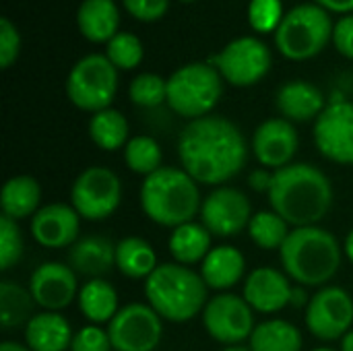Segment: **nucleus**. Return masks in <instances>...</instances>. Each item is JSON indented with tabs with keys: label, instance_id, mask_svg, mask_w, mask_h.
<instances>
[{
	"label": "nucleus",
	"instance_id": "nucleus-11",
	"mask_svg": "<svg viewBox=\"0 0 353 351\" xmlns=\"http://www.w3.org/2000/svg\"><path fill=\"white\" fill-rule=\"evenodd\" d=\"M203 327L211 339L225 348L242 345L246 339H250L256 327L254 310L244 296L223 292L207 302L203 310Z\"/></svg>",
	"mask_w": 353,
	"mask_h": 351
},
{
	"label": "nucleus",
	"instance_id": "nucleus-43",
	"mask_svg": "<svg viewBox=\"0 0 353 351\" xmlns=\"http://www.w3.org/2000/svg\"><path fill=\"white\" fill-rule=\"evenodd\" d=\"M321 8L327 12H339V14H353V0H314Z\"/></svg>",
	"mask_w": 353,
	"mask_h": 351
},
{
	"label": "nucleus",
	"instance_id": "nucleus-28",
	"mask_svg": "<svg viewBox=\"0 0 353 351\" xmlns=\"http://www.w3.org/2000/svg\"><path fill=\"white\" fill-rule=\"evenodd\" d=\"M159 267L155 248L139 238L128 236L116 244V269L128 279H147Z\"/></svg>",
	"mask_w": 353,
	"mask_h": 351
},
{
	"label": "nucleus",
	"instance_id": "nucleus-17",
	"mask_svg": "<svg viewBox=\"0 0 353 351\" xmlns=\"http://www.w3.org/2000/svg\"><path fill=\"white\" fill-rule=\"evenodd\" d=\"M300 149V137L294 122L285 118H269L261 122L252 134V153L267 170H281L294 163Z\"/></svg>",
	"mask_w": 353,
	"mask_h": 351
},
{
	"label": "nucleus",
	"instance_id": "nucleus-21",
	"mask_svg": "<svg viewBox=\"0 0 353 351\" xmlns=\"http://www.w3.org/2000/svg\"><path fill=\"white\" fill-rule=\"evenodd\" d=\"M246 275V259L236 246H213L207 259L201 263V277L209 290L219 294L238 285Z\"/></svg>",
	"mask_w": 353,
	"mask_h": 351
},
{
	"label": "nucleus",
	"instance_id": "nucleus-30",
	"mask_svg": "<svg viewBox=\"0 0 353 351\" xmlns=\"http://www.w3.org/2000/svg\"><path fill=\"white\" fill-rule=\"evenodd\" d=\"M35 300L29 288H21L14 281L0 283V321L6 331L17 327H27L35 317Z\"/></svg>",
	"mask_w": 353,
	"mask_h": 351
},
{
	"label": "nucleus",
	"instance_id": "nucleus-38",
	"mask_svg": "<svg viewBox=\"0 0 353 351\" xmlns=\"http://www.w3.org/2000/svg\"><path fill=\"white\" fill-rule=\"evenodd\" d=\"M112 341L108 335V329H101L99 325H87L81 327L70 343V351H112Z\"/></svg>",
	"mask_w": 353,
	"mask_h": 351
},
{
	"label": "nucleus",
	"instance_id": "nucleus-15",
	"mask_svg": "<svg viewBox=\"0 0 353 351\" xmlns=\"http://www.w3.org/2000/svg\"><path fill=\"white\" fill-rule=\"evenodd\" d=\"M314 143L333 163L353 166V101H333L314 120Z\"/></svg>",
	"mask_w": 353,
	"mask_h": 351
},
{
	"label": "nucleus",
	"instance_id": "nucleus-31",
	"mask_svg": "<svg viewBox=\"0 0 353 351\" xmlns=\"http://www.w3.org/2000/svg\"><path fill=\"white\" fill-rule=\"evenodd\" d=\"M128 134L130 128L126 116L114 108L101 110L89 120V137L103 151H116L120 147H126V143L130 141Z\"/></svg>",
	"mask_w": 353,
	"mask_h": 351
},
{
	"label": "nucleus",
	"instance_id": "nucleus-35",
	"mask_svg": "<svg viewBox=\"0 0 353 351\" xmlns=\"http://www.w3.org/2000/svg\"><path fill=\"white\" fill-rule=\"evenodd\" d=\"M128 97L139 108H159L168 101V81L155 72H143L132 79Z\"/></svg>",
	"mask_w": 353,
	"mask_h": 351
},
{
	"label": "nucleus",
	"instance_id": "nucleus-33",
	"mask_svg": "<svg viewBox=\"0 0 353 351\" xmlns=\"http://www.w3.org/2000/svg\"><path fill=\"white\" fill-rule=\"evenodd\" d=\"M290 234H292L290 223L273 209L254 213L248 225L250 240L263 250H281Z\"/></svg>",
	"mask_w": 353,
	"mask_h": 351
},
{
	"label": "nucleus",
	"instance_id": "nucleus-42",
	"mask_svg": "<svg viewBox=\"0 0 353 351\" xmlns=\"http://www.w3.org/2000/svg\"><path fill=\"white\" fill-rule=\"evenodd\" d=\"M273 170H267V168H256L250 172L248 176V186L254 190V192H267L271 190V184H273Z\"/></svg>",
	"mask_w": 353,
	"mask_h": 351
},
{
	"label": "nucleus",
	"instance_id": "nucleus-10",
	"mask_svg": "<svg viewBox=\"0 0 353 351\" xmlns=\"http://www.w3.org/2000/svg\"><path fill=\"white\" fill-rule=\"evenodd\" d=\"M209 62L225 83L234 87H252L267 77L273 58L265 41L252 35H242L228 41Z\"/></svg>",
	"mask_w": 353,
	"mask_h": 351
},
{
	"label": "nucleus",
	"instance_id": "nucleus-18",
	"mask_svg": "<svg viewBox=\"0 0 353 351\" xmlns=\"http://www.w3.org/2000/svg\"><path fill=\"white\" fill-rule=\"evenodd\" d=\"M81 215L72 205L50 203L31 217V236L43 248H68L79 240Z\"/></svg>",
	"mask_w": 353,
	"mask_h": 351
},
{
	"label": "nucleus",
	"instance_id": "nucleus-9",
	"mask_svg": "<svg viewBox=\"0 0 353 351\" xmlns=\"http://www.w3.org/2000/svg\"><path fill=\"white\" fill-rule=\"evenodd\" d=\"M122 203V182L118 174L103 166L83 170L70 188V205L85 221L112 217Z\"/></svg>",
	"mask_w": 353,
	"mask_h": 351
},
{
	"label": "nucleus",
	"instance_id": "nucleus-36",
	"mask_svg": "<svg viewBox=\"0 0 353 351\" xmlns=\"http://www.w3.org/2000/svg\"><path fill=\"white\" fill-rule=\"evenodd\" d=\"M23 250L25 244H23L19 221L2 215L0 217V269L8 271L10 267H14L21 261Z\"/></svg>",
	"mask_w": 353,
	"mask_h": 351
},
{
	"label": "nucleus",
	"instance_id": "nucleus-47",
	"mask_svg": "<svg viewBox=\"0 0 353 351\" xmlns=\"http://www.w3.org/2000/svg\"><path fill=\"white\" fill-rule=\"evenodd\" d=\"M339 351H353V329L341 339V350Z\"/></svg>",
	"mask_w": 353,
	"mask_h": 351
},
{
	"label": "nucleus",
	"instance_id": "nucleus-2",
	"mask_svg": "<svg viewBox=\"0 0 353 351\" xmlns=\"http://www.w3.org/2000/svg\"><path fill=\"white\" fill-rule=\"evenodd\" d=\"M271 209L294 228L319 225L333 207V184L312 163H290L273 174Z\"/></svg>",
	"mask_w": 353,
	"mask_h": 351
},
{
	"label": "nucleus",
	"instance_id": "nucleus-40",
	"mask_svg": "<svg viewBox=\"0 0 353 351\" xmlns=\"http://www.w3.org/2000/svg\"><path fill=\"white\" fill-rule=\"evenodd\" d=\"M122 4L130 17L145 23L161 19L170 8V0H122Z\"/></svg>",
	"mask_w": 353,
	"mask_h": 351
},
{
	"label": "nucleus",
	"instance_id": "nucleus-4",
	"mask_svg": "<svg viewBox=\"0 0 353 351\" xmlns=\"http://www.w3.org/2000/svg\"><path fill=\"white\" fill-rule=\"evenodd\" d=\"M141 209L161 228H180L201 215L203 197L199 182L182 168L163 166L141 184Z\"/></svg>",
	"mask_w": 353,
	"mask_h": 351
},
{
	"label": "nucleus",
	"instance_id": "nucleus-5",
	"mask_svg": "<svg viewBox=\"0 0 353 351\" xmlns=\"http://www.w3.org/2000/svg\"><path fill=\"white\" fill-rule=\"evenodd\" d=\"M207 292L201 273L180 263H163L145 279L147 304L168 323H188L203 314Z\"/></svg>",
	"mask_w": 353,
	"mask_h": 351
},
{
	"label": "nucleus",
	"instance_id": "nucleus-39",
	"mask_svg": "<svg viewBox=\"0 0 353 351\" xmlns=\"http://www.w3.org/2000/svg\"><path fill=\"white\" fill-rule=\"evenodd\" d=\"M21 52V35L10 19H0V66L10 68Z\"/></svg>",
	"mask_w": 353,
	"mask_h": 351
},
{
	"label": "nucleus",
	"instance_id": "nucleus-23",
	"mask_svg": "<svg viewBox=\"0 0 353 351\" xmlns=\"http://www.w3.org/2000/svg\"><path fill=\"white\" fill-rule=\"evenodd\" d=\"M72 337L70 323L60 312H37L25 327V345L31 351H66Z\"/></svg>",
	"mask_w": 353,
	"mask_h": 351
},
{
	"label": "nucleus",
	"instance_id": "nucleus-48",
	"mask_svg": "<svg viewBox=\"0 0 353 351\" xmlns=\"http://www.w3.org/2000/svg\"><path fill=\"white\" fill-rule=\"evenodd\" d=\"M221 351H250V348H244V345H232V348H225Z\"/></svg>",
	"mask_w": 353,
	"mask_h": 351
},
{
	"label": "nucleus",
	"instance_id": "nucleus-41",
	"mask_svg": "<svg viewBox=\"0 0 353 351\" xmlns=\"http://www.w3.org/2000/svg\"><path fill=\"white\" fill-rule=\"evenodd\" d=\"M333 46L337 48L341 56L353 60V14H345L335 23Z\"/></svg>",
	"mask_w": 353,
	"mask_h": 351
},
{
	"label": "nucleus",
	"instance_id": "nucleus-24",
	"mask_svg": "<svg viewBox=\"0 0 353 351\" xmlns=\"http://www.w3.org/2000/svg\"><path fill=\"white\" fill-rule=\"evenodd\" d=\"M118 25L120 10L114 0H83L77 10V27L93 43H108L120 33Z\"/></svg>",
	"mask_w": 353,
	"mask_h": 351
},
{
	"label": "nucleus",
	"instance_id": "nucleus-29",
	"mask_svg": "<svg viewBox=\"0 0 353 351\" xmlns=\"http://www.w3.org/2000/svg\"><path fill=\"white\" fill-rule=\"evenodd\" d=\"M302 343L300 329L283 319H269L256 325L248 339L250 351H302Z\"/></svg>",
	"mask_w": 353,
	"mask_h": 351
},
{
	"label": "nucleus",
	"instance_id": "nucleus-46",
	"mask_svg": "<svg viewBox=\"0 0 353 351\" xmlns=\"http://www.w3.org/2000/svg\"><path fill=\"white\" fill-rule=\"evenodd\" d=\"M343 254L350 259V263H353V230L347 234V238L343 242Z\"/></svg>",
	"mask_w": 353,
	"mask_h": 351
},
{
	"label": "nucleus",
	"instance_id": "nucleus-22",
	"mask_svg": "<svg viewBox=\"0 0 353 351\" xmlns=\"http://www.w3.org/2000/svg\"><path fill=\"white\" fill-rule=\"evenodd\" d=\"M68 265L77 275L101 279L116 267V246L103 236H83L70 246Z\"/></svg>",
	"mask_w": 353,
	"mask_h": 351
},
{
	"label": "nucleus",
	"instance_id": "nucleus-34",
	"mask_svg": "<svg viewBox=\"0 0 353 351\" xmlns=\"http://www.w3.org/2000/svg\"><path fill=\"white\" fill-rule=\"evenodd\" d=\"M105 56L118 70H132L143 62L145 48L130 31H120L105 43Z\"/></svg>",
	"mask_w": 353,
	"mask_h": 351
},
{
	"label": "nucleus",
	"instance_id": "nucleus-14",
	"mask_svg": "<svg viewBox=\"0 0 353 351\" xmlns=\"http://www.w3.org/2000/svg\"><path fill=\"white\" fill-rule=\"evenodd\" d=\"M248 197L234 186H217L203 199L201 223L217 238H232L248 230L252 219Z\"/></svg>",
	"mask_w": 353,
	"mask_h": 351
},
{
	"label": "nucleus",
	"instance_id": "nucleus-45",
	"mask_svg": "<svg viewBox=\"0 0 353 351\" xmlns=\"http://www.w3.org/2000/svg\"><path fill=\"white\" fill-rule=\"evenodd\" d=\"M0 351H31L27 345L23 343H17V341H2Z\"/></svg>",
	"mask_w": 353,
	"mask_h": 351
},
{
	"label": "nucleus",
	"instance_id": "nucleus-12",
	"mask_svg": "<svg viewBox=\"0 0 353 351\" xmlns=\"http://www.w3.org/2000/svg\"><path fill=\"white\" fill-rule=\"evenodd\" d=\"M116 351H153L163 335V319L149 304H126L108 325Z\"/></svg>",
	"mask_w": 353,
	"mask_h": 351
},
{
	"label": "nucleus",
	"instance_id": "nucleus-20",
	"mask_svg": "<svg viewBox=\"0 0 353 351\" xmlns=\"http://www.w3.org/2000/svg\"><path fill=\"white\" fill-rule=\"evenodd\" d=\"M275 106L290 122L316 120L327 108L323 91L308 81H288L275 95Z\"/></svg>",
	"mask_w": 353,
	"mask_h": 351
},
{
	"label": "nucleus",
	"instance_id": "nucleus-37",
	"mask_svg": "<svg viewBox=\"0 0 353 351\" xmlns=\"http://www.w3.org/2000/svg\"><path fill=\"white\" fill-rule=\"evenodd\" d=\"M283 14V0H250L248 4V23L259 33H275Z\"/></svg>",
	"mask_w": 353,
	"mask_h": 351
},
{
	"label": "nucleus",
	"instance_id": "nucleus-7",
	"mask_svg": "<svg viewBox=\"0 0 353 351\" xmlns=\"http://www.w3.org/2000/svg\"><path fill=\"white\" fill-rule=\"evenodd\" d=\"M223 95V79L211 62H190L168 79V106L174 114L196 120L209 116Z\"/></svg>",
	"mask_w": 353,
	"mask_h": 351
},
{
	"label": "nucleus",
	"instance_id": "nucleus-1",
	"mask_svg": "<svg viewBox=\"0 0 353 351\" xmlns=\"http://www.w3.org/2000/svg\"><path fill=\"white\" fill-rule=\"evenodd\" d=\"M178 157L182 170L199 184L223 186L236 178L248 161L244 132L223 116H203L190 120L178 137Z\"/></svg>",
	"mask_w": 353,
	"mask_h": 351
},
{
	"label": "nucleus",
	"instance_id": "nucleus-13",
	"mask_svg": "<svg viewBox=\"0 0 353 351\" xmlns=\"http://www.w3.org/2000/svg\"><path fill=\"white\" fill-rule=\"evenodd\" d=\"M306 327L321 341H341L353 325V298L337 285L321 288L306 306Z\"/></svg>",
	"mask_w": 353,
	"mask_h": 351
},
{
	"label": "nucleus",
	"instance_id": "nucleus-6",
	"mask_svg": "<svg viewBox=\"0 0 353 351\" xmlns=\"http://www.w3.org/2000/svg\"><path fill=\"white\" fill-rule=\"evenodd\" d=\"M335 23L331 12L319 4H298L288 10L277 27L275 46L288 60L304 62L319 56L333 39Z\"/></svg>",
	"mask_w": 353,
	"mask_h": 351
},
{
	"label": "nucleus",
	"instance_id": "nucleus-44",
	"mask_svg": "<svg viewBox=\"0 0 353 351\" xmlns=\"http://www.w3.org/2000/svg\"><path fill=\"white\" fill-rule=\"evenodd\" d=\"M308 302H310V296L306 294V288L304 285H294L290 306H294V308H306Z\"/></svg>",
	"mask_w": 353,
	"mask_h": 351
},
{
	"label": "nucleus",
	"instance_id": "nucleus-27",
	"mask_svg": "<svg viewBox=\"0 0 353 351\" xmlns=\"http://www.w3.org/2000/svg\"><path fill=\"white\" fill-rule=\"evenodd\" d=\"M79 308L83 317L89 321V325H110V321L120 310L118 292L112 283L103 279H91L87 281L79 292Z\"/></svg>",
	"mask_w": 353,
	"mask_h": 351
},
{
	"label": "nucleus",
	"instance_id": "nucleus-32",
	"mask_svg": "<svg viewBox=\"0 0 353 351\" xmlns=\"http://www.w3.org/2000/svg\"><path fill=\"white\" fill-rule=\"evenodd\" d=\"M163 161V153L159 143L149 137V134H137L132 137L126 147H124V163L132 174H139L143 178L155 174L157 170H161Z\"/></svg>",
	"mask_w": 353,
	"mask_h": 351
},
{
	"label": "nucleus",
	"instance_id": "nucleus-25",
	"mask_svg": "<svg viewBox=\"0 0 353 351\" xmlns=\"http://www.w3.org/2000/svg\"><path fill=\"white\" fill-rule=\"evenodd\" d=\"M168 248H170V254L174 257V263H180L186 267L199 265L213 250V234L203 223L188 221L172 230Z\"/></svg>",
	"mask_w": 353,
	"mask_h": 351
},
{
	"label": "nucleus",
	"instance_id": "nucleus-16",
	"mask_svg": "<svg viewBox=\"0 0 353 351\" xmlns=\"http://www.w3.org/2000/svg\"><path fill=\"white\" fill-rule=\"evenodd\" d=\"M29 292L39 308L60 312L79 298V279L70 265L48 261L41 263L29 277Z\"/></svg>",
	"mask_w": 353,
	"mask_h": 351
},
{
	"label": "nucleus",
	"instance_id": "nucleus-8",
	"mask_svg": "<svg viewBox=\"0 0 353 351\" xmlns=\"http://www.w3.org/2000/svg\"><path fill=\"white\" fill-rule=\"evenodd\" d=\"M118 93V68L105 54H87L66 77V95L74 108L97 114L112 108Z\"/></svg>",
	"mask_w": 353,
	"mask_h": 351
},
{
	"label": "nucleus",
	"instance_id": "nucleus-3",
	"mask_svg": "<svg viewBox=\"0 0 353 351\" xmlns=\"http://www.w3.org/2000/svg\"><path fill=\"white\" fill-rule=\"evenodd\" d=\"M279 259L288 277L298 285L325 288L341 267L343 248L325 228H294L279 250Z\"/></svg>",
	"mask_w": 353,
	"mask_h": 351
},
{
	"label": "nucleus",
	"instance_id": "nucleus-50",
	"mask_svg": "<svg viewBox=\"0 0 353 351\" xmlns=\"http://www.w3.org/2000/svg\"><path fill=\"white\" fill-rule=\"evenodd\" d=\"M180 2H194V0H180Z\"/></svg>",
	"mask_w": 353,
	"mask_h": 351
},
{
	"label": "nucleus",
	"instance_id": "nucleus-19",
	"mask_svg": "<svg viewBox=\"0 0 353 351\" xmlns=\"http://www.w3.org/2000/svg\"><path fill=\"white\" fill-rule=\"evenodd\" d=\"M292 279L285 271L275 267H259L244 279V300L254 312L275 314L290 306L292 302Z\"/></svg>",
	"mask_w": 353,
	"mask_h": 351
},
{
	"label": "nucleus",
	"instance_id": "nucleus-26",
	"mask_svg": "<svg viewBox=\"0 0 353 351\" xmlns=\"http://www.w3.org/2000/svg\"><path fill=\"white\" fill-rule=\"evenodd\" d=\"M41 186L33 176H12L4 182L0 194L2 215L21 221L33 217L41 207Z\"/></svg>",
	"mask_w": 353,
	"mask_h": 351
},
{
	"label": "nucleus",
	"instance_id": "nucleus-49",
	"mask_svg": "<svg viewBox=\"0 0 353 351\" xmlns=\"http://www.w3.org/2000/svg\"><path fill=\"white\" fill-rule=\"evenodd\" d=\"M312 351H337V350H331V348H319V350H312Z\"/></svg>",
	"mask_w": 353,
	"mask_h": 351
}]
</instances>
